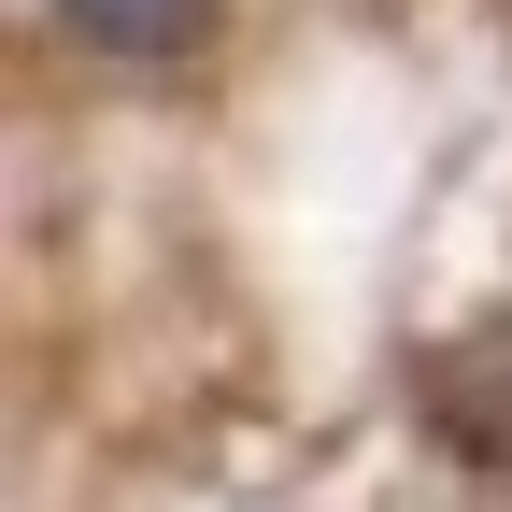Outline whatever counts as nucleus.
<instances>
[{
    "mask_svg": "<svg viewBox=\"0 0 512 512\" xmlns=\"http://www.w3.org/2000/svg\"><path fill=\"white\" fill-rule=\"evenodd\" d=\"M427 427L512 484V328H470L456 356H427Z\"/></svg>",
    "mask_w": 512,
    "mask_h": 512,
    "instance_id": "1",
    "label": "nucleus"
},
{
    "mask_svg": "<svg viewBox=\"0 0 512 512\" xmlns=\"http://www.w3.org/2000/svg\"><path fill=\"white\" fill-rule=\"evenodd\" d=\"M43 15L72 29L100 72H185L200 29H214V0H43Z\"/></svg>",
    "mask_w": 512,
    "mask_h": 512,
    "instance_id": "2",
    "label": "nucleus"
}]
</instances>
